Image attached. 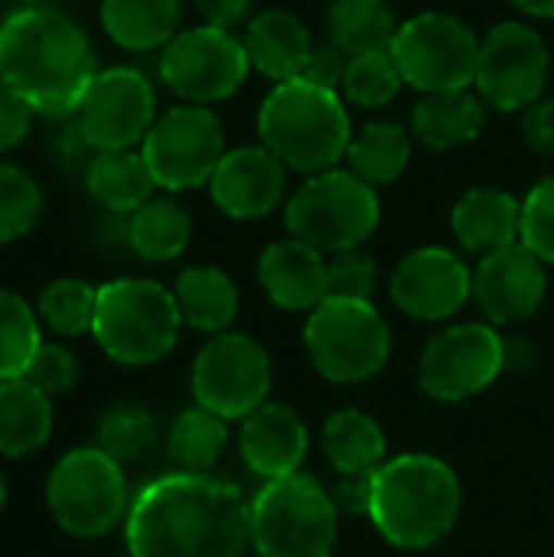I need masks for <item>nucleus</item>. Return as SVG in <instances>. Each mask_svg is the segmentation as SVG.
<instances>
[{"label": "nucleus", "instance_id": "38", "mask_svg": "<svg viewBox=\"0 0 554 557\" xmlns=\"http://www.w3.org/2000/svg\"><path fill=\"white\" fill-rule=\"evenodd\" d=\"M42 212V193L36 180L13 166L0 163V245L23 238Z\"/></svg>", "mask_w": 554, "mask_h": 557}, {"label": "nucleus", "instance_id": "45", "mask_svg": "<svg viewBox=\"0 0 554 557\" xmlns=\"http://www.w3.org/2000/svg\"><path fill=\"white\" fill-rule=\"evenodd\" d=\"M376 473V470H372ZM372 473H356V476H340L333 486V503L340 512L349 516H369V496H372Z\"/></svg>", "mask_w": 554, "mask_h": 557}, {"label": "nucleus", "instance_id": "16", "mask_svg": "<svg viewBox=\"0 0 554 557\" xmlns=\"http://www.w3.org/2000/svg\"><path fill=\"white\" fill-rule=\"evenodd\" d=\"M157 98L144 72L118 65L95 75L82 104L78 127L95 150H131L153 127Z\"/></svg>", "mask_w": 554, "mask_h": 557}, {"label": "nucleus", "instance_id": "4", "mask_svg": "<svg viewBox=\"0 0 554 557\" xmlns=\"http://www.w3.org/2000/svg\"><path fill=\"white\" fill-rule=\"evenodd\" d=\"M258 134L287 170L310 176L333 170L353 140L340 91L310 85L304 78L274 85L258 111Z\"/></svg>", "mask_w": 554, "mask_h": 557}, {"label": "nucleus", "instance_id": "44", "mask_svg": "<svg viewBox=\"0 0 554 557\" xmlns=\"http://www.w3.org/2000/svg\"><path fill=\"white\" fill-rule=\"evenodd\" d=\"M522 140L535 153H554V98H539L522 111Z\"/></svg>", "mask_w": 554, "mask_h": 557}, {"label": "nucleus", "instance_id": "47", "mask_svg": "<svg viewBox=\"0 0 554 557\" xmlns=\"http://www.w3.org/2000/svg\"><path fill=\"white\" fill-rule=\"evenodd\" d=\"M513 7L526 10L529 16H545V20H554V0H509Z\"/></svg>", "mask_w": 554, "mask_h": 557}, {"label": "nucleus", "instance_id": "37", "mask_svg": "<svg viewBox=\"0 0 554 557\" xmlns=\"http://www.w3.org/2000/svg\"><path fill=\"white\" fill-rule=\"evenodd\" d=\"M402 72L395 65L392 49L382 52H366V55H353L346 62V75H343V95L359 104V108H382L389 104L398 88H402Z\"/></svg>", "mask_w": 554, "mask_h": 557}, {"label": "nucleus", "instance_id": "8", "mask_svg": "<svg viewBox=\"0 0 554 557\" xmlns=\"http://www.w3.org/2000/svg\"><path fill=\"white\" fill-rule=\"evenodd\" d=\"M307 356L330 382L356 385L379 375L389 362L392 336L372 300L327 297L304 326Z\"/></svg>", "mask_w": 554, "mask_h": 557}, {"label": "nucleus", "instance_id": "40", "mask_svg": "<svg viewBox=\"0 0 554 557\" xmlns=\"http://www.w3.org/2000/svg\"><path fill=\"white\" fill-rule=\"evenodd\" d=\"M379 281V268L359 248L340 251L327 261V297L340 300H369Z\"/></svg>", "mask_w": 554, "mask_h": 557}, {"label": "nucleus", "instance_id": "6", "mask_svg": "<svg viewBox=\"0 0 554 557\" xmlns=\"http://www.w3.org/2000/svg\"><path fill=\"white\" fill-rule=\"evenodd\" d=\"M251 545L261 557H330L340 509L307 473L268 480L248 509Z\"/></svg>", "mask_w": 554, "mask_h": 557}, {"label": "nucleus", "instance_id": "46", "mask_svg": "<svg viewBox=\"0 0 554 557\" xmlns=\"http://www.w3.org/2000/svg\"><path fill=\"white\" fill-rule=\"evenodd\" d=\"M199 16L206 20V26L216 29H235L238 23L248 20L251 0H193Z\"/></svg>", "mask_w": 554, "mask_h": 557}, {"label": "nucleus", "instance_id": "9", "mask_svg": "<svg viewBox=\"0 0 554 557\" xmlns=\"http://www.w3.org/2000/svg\"><path fill=\"white\" fill-rule=\"evenodd\" d=\"M46 503L56 525L72 539H101L131 509L121 463L98 447H78L52 467Z\"/></svg>", "mask_w": 554, "mask_h": 557}, {"label": "nucleus", "instance_id": "26", "mask_svg": "<svg viewBox=\"0 0 554 557\" xmlns=\"http://www.w3.org/2000/svg\"><path fill=\"white\" fill-rule=\"evenodd\" d=\"M173 297L183 323L212 336L225 333L238 313V287L219 268H186L173 284Z\"/></svg>", "mask_w": 554, "mask_h": 557}, {"label": "nucleus", "instance_id": "17", "mask_svg": "<svg viewBox=\"0 0 554 557\" xmlns=\"http://www.w3.org/2000/svg\"><path fill=\"white\" fill-rule=\"evenodd\" d=\"M473 294L470 268L447 248H418L392 274V300L411 320H447Z\"/></svg>", "mask_w": 554, "mask_h": 557}, {"label": "nucleus", "instance_id": "29", "mask_svg": "<svg viewBox=\"0 0 554 557\" xmlns=\"http://www.w3.org/2000/svg\"><path fill=\"white\" fill-rule=\"evenodd\" d=\"M320 444L340 476L372 473L385 463V434L379 421L356 408L330 414L323 424Z\"/></svg>", "mask_w": 554, "mask_h": 557}, {"label": "nucleus", "instance_id": "25", "mask_svg": "<svg viewBox=\"0 0 554 557\" xmlns=\"http://www.w3.org/2000/svg\"><path fill=\"white\" fill-rule=\"evenodd\" d=\"M183 0H101L104 33L131 52L167 46L180 33Z\"/></svg>", "mask_w": 554, "mask_h": 557}, {"label": "nucleus", "instance_id": "7", "mask_svg": "<svg viewBox=\"0 0 554 557\" xmlns=\"http://www.w3.org/2000/svg\"><path fill=\"white\" fill-rule=\"evenodd\" d=\"M379 215L382 209H379L376 186L336 166L313 173L287 199L284 209L291 235L313 245L323 255L359 248L376 232Z\"/></svg>", "mask_w": 554, "mask_h": 557}, {"label": "nucleus", "instance_id": "3", "mask_svg": "<svg viewBox=\"0 0 554 557\" xmlns=\"http://www.w3.org/2000/svg\"><path fill=\"white\" fill-rule=\"evenodd\" d=\"M460 516L457 473L431 454H402L372 473L369 519L405 552H421L451 535Z\"/></svg>", "mask_w": 554, "mask_h": 557}, {"label": "nucleus", "instance_id": "39", "mask_svg": "<svg viewBox=\"0 0 554 557\" xmlns=\"http://www.w3.org/2000/svg\"><path fill=\"white\" fill-rule=\"evenodd\" d=\"M519 242L545 264H554V173L529 189L522 202Z\"/></svg>", "mask_w": 554, "mask_h": 557}, {"label": "nucleus", "instance_id": "5", "mask_svg": "<svg viewBox=\"0 0 554 557\" xmlns=\"http://www.w3.org/2000/svg\"><path fill=\"white\" fill-rule=\"evenodd\" d=\"M183 317L173 290L147 277H121L98 287L91 336L101 352L121 366H150L163 359L180 336Z\"/></svg>", "mask_w": 554, "mask_h": 557}, {"label": "nucleus", "instance_id": "1", "mask_svg": "<svg viewBox=\"0 0 554 557\" xmlns=\"http://www.w3.org/2000/svg\"><path fill=\"white\" fill-rule=\"evenodd\" d=\"M242 490L206 473H167L131 503L124 542L131 557H242L251 542Z\"/></svg>", "mask_w": 554, "mask_h": 557}, {"label": "nucleus", "instance_id": "14", "mask_svg": "<svg viewBox=\"0 0 554 557\" xmlns=\"http://www.w3.org/2000/svg\"><path fill=\"white\" fill-rule=\"evenodd\" d=\"M552 55L529 23H500L480 39L477 95L496 111L532 108L549 82Z\"/></svg>", "mask_w": 554, "mask_h": 557}, {"label": "nucleus", "instance_id": "36", "mask_svg": "<svg viewBox=\"0 0 554 557\" xmlns=\"http://www.w3.org/2000/svg\"><path fill=\"white\" fill-rule=\"evenodd\" d=\"M98 290L78 277H59L39 294V320L59 336L91 333Z\"/></svg>", "mask_w": 554, "mask_h": 557}, {"label": "nucleus", "instance_id": "10", "mask_svg": "<svg viewBox=\"0 0 554 557\" xmlns=\"http://www.w3.org/2000/svg\"><path fill=\"white\" fill-rule=\"evenodd\" d=\"M392 55L411 88L424 95L457 91L477 82L480 36L464 20L431 10L398 23Z\"/></svg>", "mask_w": 554, "mask_h": 557}, {"label": "nucleus", "instance_id": "18", "mask_svg": "<svg viewBox=\"0 0 554 557\" xmlns=\"http://www.w3.org/2000/svg\"><path fill=\"white\" fill-rule=\"evenodd\" d=\"M545 261L522 242L503 251L483 255L473 271V300L490 323H519L532 317L545 300Z\"/></svg>", "mask_w": 554, "mask_h": 557}, {"label": "nucleus", "instance_id": "15", "mask_svg": "<svg viewBox=\"0 0 554 557\" xmlns=\"http://www.w3.org/2000/svg\"><path fill=\"white\" fill-rule=\"evenodd\" d=\"M506 366V343L490 323H460L438 333L418 366L421 388L438 401H464L490 388Z\"/></svg>", "mask_w": 554, "mask_h": 557}, {"label": "nucleus", "instance_id": "24", "mask_svg": "<svg viewBox=\"0 0 554 557\" xmlns=\"http://www.w3.org/2000/svg\"><path fill=\"white\" fill-rule=\"evenodd\" d=\"M487 121L483 98L470 88L457 91H434L418 101L411 111V134L434 150L464 147L480 137Z\"/></svg>", "mask_w": 554, "mask_h": 557}, {"label": "nucleus", "instance_id": "20", "mask_svg": "<svg viewBox=\"0 0 554 557\" xmlns=\"http://www.w3.org/2000/svg\"><path fill=\"white\" fill-rule=\"evenodd\" d=\"M307 444H310L307 428H304L300 414L287 405L264 401L248 418H242V431H238L242 457L264 480H281V476L300 473Z\"/></svg>", "mask_w": 554, "mask_h": 557}, {"label": "nucleus", "instance_id": "13", "mask_svg": "<svg viewBox=\"0 0 554 557\" xmlns=\"http://www.w3.org/2000/svg\"><path fill=\"white\" fill-rule=\"evenodd\" d=\"M271 392V359L258 339L248 333L212 336L193 362V395L202 408L225 421L248 418L268 401Z\"/></svg>", "mask_w": 554, "mask_h": 557}, {"label": "nucleus", "instance_id": "34", "mask_svg": "<svg viewBox=\"0 0 554 557\" xmlns=\"http://www.w3.org/2000/svg\"><path fill=\"white\" fill-rule=\"evenodd\" d=\"M39 346L36 310L20 294L0 287V382L23 379Z\"/></svg>", "mask_w": 554, "mask_h": 557}, {"label": "nucleus", "instance_id": "12", "mask_svg": "<svg viewBox=\"0 0 554 557\" xmlns=\"http://www.w3.org/2000/svg\"><path fill=\"white\" fill-rule=\"evenodd\" d=\"M140 153L153 173V183L180 193L209 183L229 150L222 124L206 104H176L153 121Z\"/></svg>", "mask_w": 554, "mask_h": 557}, {"label": "nucleus", "instance_id": "19", "mask_svg": "<svg viewBox=\"0 0 554 557\" xmlns=\"http://www.w3.org/2000/svg\"><path fill=\"white\" fill-rule=\"evenodd\" d=\"M287 166L261 144L229 150L209 180L212 202L232 219H261L281 206Z\"/></svg>", "mask_w": 554, "mask_h": 557}, {"label": "nucleus", "instance_id": "32", "mask_svg": "<svg viewBox=\"0 0 554 557\" xmlns=\"http://www.w3.org/2000/svg\"><path fill=\"white\" fill-rule=\"evenodd\" d=\"M193 235V219L176 199H150L131 212L127 242L144 261H173Z\"/></svg>", "mask_w": 554, "mask_h": 557}, {"label": "nucleus", "instance_id": "35", "mask_svg": "<svg viewBox=\"0 0 554 557\" xmlns=\"http://www.w3.org/2000/svg\"><path fill=\"white\" fill-rule=\"evenodd\" d=\"M157 444V418L144 405H118L98 424V450L111 460L134 463Z\"/></svg>", "mask_w": 554, "mask_h": 557}, {"label": "nucleus", "instance_id": "33", "mask_svg": "<svg viewBox=\"0 0 554 557\" xmlns=\"http://www.w3.org/2000/svg\"><path fill=\"white\" fill-rule=\"evenodd\" d=\"M225 444H229L225 418H219L202 405L180 411L167 434V450L186 473H206L222 457Z\"/></svg>", "mask_w": 554, "mask_h": 557}, {"label": "nucleus", "instance_id": "27", "mask_svg": "<svg viewBox=\"0 0 554 557\" xmlns=\"http://www.w3.org/2000/svg\"><path fill=\"white\" fill-rule=\"evenodd\" d=\"M52 401L26 379L0 382V454L29 457L52 434Z\"/></svg>", "mask_w": 554, "mask_h": 557}, {"label": "nucleus", "instance_id": "21", "mask_svg": "<svg viewBox=\"0 0 554 557\" xmlns=\"http://www.w3.org/2000/svg\"><path fill=\"white\" fill-rule=\"evenodd\" d=\"M264 294L284 310H317L327 300V258L300 238L274 242L258 261Z\"/></svg>", "mask_w": 554, "mask_h": 557}, {"label": "nucleus", "instance_id": "28", "mask_svg": "<svg viewBox=\"0 0 554 557\" xmlns=\"http://www.w3.org/2000/svg\"><path fill=\"white\" fill-rule=\"evenodd\" d=\"M85 186L95 202L111 212H137L153 199V173L144 153L134 150H101L85 173Z\"/></svg>", "mask_w": 554, "mask_h": 557}, {"label": "nucleus", "instance_id": "23", "mask_svg": "<svg viewBox=\"0 0 554 557\" xmlns=\"http://www.w3.org/2000/svg\"><path fill=\"white\" fill-rule=\"evenodd\" d=\"M245 49L258 72H264L274 82H291L300 78L313 52V39L304 20L294 16L291 10H264L251 16L245 29Z\"/></svg>", "mask_w": 554, "mask_h": 557}, {"label": "nucleus", "instance_id": "43", "mask_svg": "<svg viewBox=\"0 0 554 557\" xmlns=\"http://www.w3.org/2000/svg\"><path fill=\"white\" fill-rule=\"evenodd\" d=\"M346 62H349V55H343L336 46H313V52H310L300 78L310 82V85H320V88H333L336 91V85H343Z\"/></svg>", "mask_w": 554, "mask_h": 557}, {"label": "nucleus", "instance_id": "30", "mask_svg": "<svg viewBox=\"0 0 554 557\" xmlns=\"http://www.w3.org/2000/svg\"><path fill=\"white\" fill-rule=\"evenodd\" d=\"M327 33L330 46H336L343 55H366L392 49L398 23L389 3L382 0H336L327 10Z\"/></svg>", "mask_w": 554, "mask_h": 557}, {"label": "nucleus", "instance_id": "11", "mask_svg": "<svg viewBox=\"0 0 554 557\" xmlns=\"http://www.w3.org/2000/svg\"><path fill=\"white\" fill-rule=\"evenodd\" d=\"M251 69L245 39L232 29L193 26L176 33L160 55V78L186 104H212L235 95Z\"/></svg>", "mask_w": 554, "mask_h": 557}, {"label": "nucleus", "instance_id": "41", "mask_svg": "<svg viewBox=\"0 0 554 557\" xmlns=\"http://www.w3.org/2000/svg\"><path fill=\"white\" fill-rule=\"evenodd\" d=\"M23 379L52 398V395L69 392L78 382V362H75V356L65 346L42 343L36 349V356H33V362H29V369H26Z\"/></svg>", "mask_w": 554, "mask_h": 557}, {"label": "nucleus", "instance_id": "22", "mask_svg": "<svg viewBox=\"0 0 554 557\" xmlns=\"http://www.w3.org/2000/svg\"><path fill=\"white\" fill-rule=\"evenodd\" d=\"M451 225L467 251L493 255L509 245H519L522 202L503 189H470L457 199Z\"/></svg>", "mask_w": 554, "mask_h": 557}, {"label": "nucleus", "instance_id": "2", "mask_svg": "<svg viewBox=\"0 0 554 557\" xmlns=\"http://www.w3.org/2000/svg\"><path fill=\"white\" fill-rule=\"evenodd\" d=\"M95 75L88 36L59 10L26 7L0 23V78L16 88L33 111H78Z\"/></svg>", "mask_w": 554, "mask_h": 557}, {"label": "nucleus", "instance_id": "48", "mask_svg": "<svg viewBox=\"0 0 554 557\" xmlns=\"http://www.w3.org/2000/svg\"><path fill=\"white\" fill-rule=\"evenodd\" d=\"M3 503H7V483H3V476H0V509H3Z\"/></svg>", "mask_w": 554, "mask_h": 557}, {"label": "nucleus", "instance_id": "42", "mask_svg": "<svg viewBox=\"0 0 554 557\" xmlns=\"http://www.w3.org/2000/svg\"><path fill=\"white\" fill-rule=\"evenodd\" d=\"M33 104L0 78V150H13L33 127Z\"/></svg>", "mask_w": 554, "mask_h": 557}, {"label": "nucleus", "instance_id": "31", "mask_svg": "<svg viewBox=\"0 0 554 557\" xmlns=\"http://www.w3.org/2000/svg\"><path fill=\"white\" fill-rule=\"evenodd\" d=\"M408 157H411L408 131L398 124H389V121L366 124L359 134H353V140L346 147L349 173H356L369 186L395 183L405 173Z\"/></svg>", "mask_w": 554, "mask_h": 557}, {"label": "nucleus", "instance_id": "49", "mask_svg": "<svg viewBox=\"0 0 554 557\" xmlns=\"http://www.w3.org/2000/svg\"><path fill=\"white\" fill-rule=\"evenodd\" d=\"M382 3H385V0H382Z\"/></svg>", "mask_w": 554, "mask_h": 557}]
</instances>
